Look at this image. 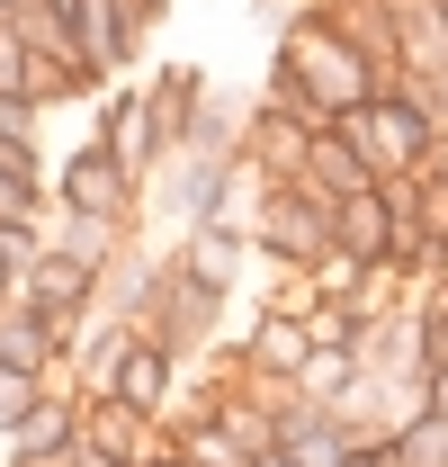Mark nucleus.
Returning a JSON list of instances; mask_svg holds the SVG:
<instances>
[{"label":"nucleus","mask_w":448,"mask_h":467,"mask_svg":"<svg viewBox=\"0 0 448 467\" xmlns=\"http://www.w3.org/2000/svg\"><path fill=\"white\" fill-rule=\"evenodd\" d=\"M63 198H72L81 216H117V198H126V162H117V153H81V162L63 171Z\"/></svg>","instance_id":"3"},{"label":"nucleus","mask_w":448,"mask_h":467,"mask_svg":"<svg viewBox=\"0 0 448 467\" xmlns=\"http://www.w3.org/2000/svg\"><path fill=\"white\" fill-rule=\"evenodd\" d=\"M431 225H440V234H448V189H440V198H431Z\"/></svg>","instance_id":"14"},{"label":"nucleus","mask_w":448,"mask_h":467,"mask_svg":"<svg viewBox=\"0 0 448 467\" xmlns=\"http://www.w3.org/2000/svg\"><path fill=\"white\" fill-rule=\"evenodd\" d=\"M341 467H403L394 450H359V459H341Z\"/></svg>","instance_id":"13"},{"label":"nucleus","mask_w":448,"mask_h":467,"mask_svg":"<svg viewBox=\"0 0 448 467\" xmlns=\"http://www.w3.org/2000/svg\"><path fill=\"white\" fill-rule=\"evenodd\" d=\"M377 207H386V198H350V207H341V243H350L359 261L386 252V216H377Z\"/></svg>","instance_id":"7"},{"label":"nucleus","mask_w":448,"mask_h":467,"mask_svg":"<svg viewBox=\"0 0 448 467\" xmlns=\"http://www.w3.org/2000/svg\"><path fill=\"white\" fill-rule=\"evenodd\" d=\"M260 359H270V368H305V333H296V324H260Z\"/></svg>","instance_id":"11"},{"label":"nucleus","mask_w":448,"mask_h":467,"mask_svg":"<svg viewBox=\"0 0 448 467\" xmlns=\"http://www.w3.org/2000/svg\"><path fill=\"white\" fill-rule=\"evenodd\" d=\"M188 459H198V467H251V441H242V431H198Z\"/></svg>","instance_id":"10"},{"label":"nucleus","mask_w":448,"mask_h":467,"mask_svg":"<svg viewBox=\"0 0 448 467\" xmlns=\"http://www.w3.org/2000/svg\"><path fill=\"white\" fill-rule=\"evenodd\" d=\"M359 135H368V153H377V162H412L431 126H422V109L386 99V109H359Z\"/></svg>","instance_id":"2"},{"label":"nucleus","mask_w":448,"mask_h":467,"mask_svg":"<svg viewBox=\"0 0 448 467\" xmlns=\"http://www.w3.org/2000/svg\"><path fill=\"white\" fill-rule=\"evenodd\" d=\"M251 467H260V459H251ZM270 467H287V459H270Z\"/></svg>","instance_id":"16"},{"label":"nucleus","mask_w":448,"mask_h":467,"mask_svg":"<svg viewBox=\"0 0 448 467\" xmlns=\"http://www.w3.org/2000/svg\"><path fill=\"white\" fill-rule=\"evenodd\" d=\"M305 171L323 180V189H350V198H368V162H359L350 144H314V153H305Z\"/></svg>","instance_id":"5"},{"label":"nucleus","mask_w":448,"mask_h":467,"mask_svg":"<svg viewBox=\"0 0 448 467\" xmlns=\"http://www.w3.org/2000/svg\"><path fill=\"white\" fill-rule=\"evenodd\" d=\"M63 441H72V431H63V413H27V422H18V459H63Z\"/></svg>","instance_id":"8"},{"label":"nucleus","mask_w":448,"mask_h":467,"mask_svg":"<svg viewBox=\"0 0 448 467\" xmlns=\"http://www.w3.org/2000/svg\"><path fill=\"white\" fill-rule=\"evenodd\" d=\"M27 279H36V306H46V315H63V306H81V288H90V279H81V261H36Z\"/></svg>","instance_id":"6"},{"label":"nucleus","mask_w":448,"mask_h":467,"mask_svg":"<svg viewBox=\"0 0 448 467\" xmlns=\"http://www.w3.org/2000/svg\"><path fill=\"white\" fill-rule=\"evenodd\" d=\"M117 396H126V405L144 413V405H153V396H162V359H153V350H135V359L117 368Z\"/></svg>","instance_id":"9"},{"label":"nucleus","mask_w":448,"mask_h":467,"mask_svg":"<svg viewBox=\"0 0 448 467\" xmlns=\"http://www.w3.org/2000/svg\"><path fill=\"white\" fill-rule=\"evenodd\" d=\"M81 27V63H117V0H72Z\"/></svg>","instance_id":"4"},{"label":"nucleus","mask_w":448,"mask_h":467,"mask_svg":"<svg viewBox=\"0 0 448 467\" xmlns=\"http://www.w3.org/2000/svg\"><path fill=\"white\" fill-rule=\"evenodd\" d=\"M0 413H18V422H27V413H36V387H27V378H18V368H9V378H0Z\"/></svg>","instance_id":"12"},{"label":"nucleus","mask_w":448,"mask_h":467,"mask_svg":"<svg viewBox=\"0 0 448 467\" xmlns=\"http://www.w3.org/2000/svg\"><path fill=\"white\" fill-rule=\"evenodd\" d=\"M431 396H440V422H448V368H440V387H431Z\"/></svg>","instance_id":"15"},{"label":"nucleus","mask_w":448,"mask_h":467,"mask_svg":"<svg viewBox=\"0 0 448 467\" xmlns=\"http://www.w3.org/2000/svg\"><path fill=\"white\" fill-rule=\"evenodd\" d=\"M287 72H296V90H314L323 109H359V99H368V63L350 55L341 36H323V27H296V36H287Z\"/></svg>","instance_id":"1"}]
</instances>
